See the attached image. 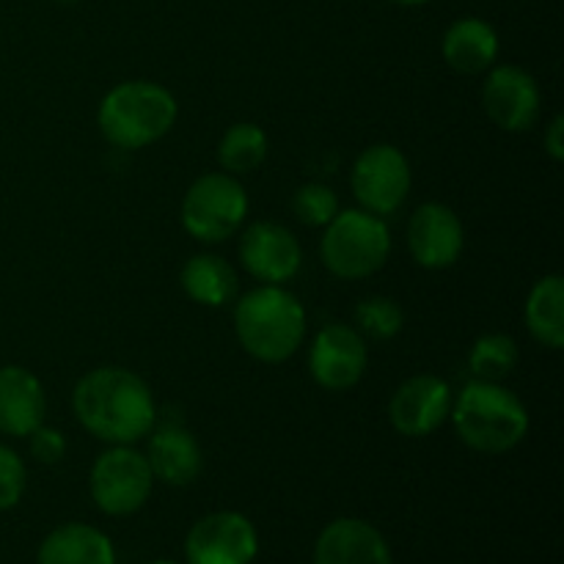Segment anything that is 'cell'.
<instances>
[{"mask_svg": "<svg viewBox=\"0 0 564 564\" xmlns=\"http://www.w3.org/2000/svg\"><path fill=\"white\" fill-rule=\"evenodd\" d=\"M31 452L42 463H58L66 452L64 435L50 427H36L31 433Z\"/></svg>", "mask_w": 564, "mask_h": 564, "instance_id": "obj_27", "label": "cell"}, {"mask_svg": "<svg viewBox=\"0 0 564 564\" xmlns=\"http://www.w3.org/2000/svg\"><path fill=\"white\" fill-rule=\"evenodd\" d=\"M482 102L494 124H499L501 130L521 132L538 121L540 88L529 72L518 66H499L485 83Z\"/></svg>", "mask_w": 564, "mask_h": 564, "instance_id": "obj_12", "label": "cell"}, {"mask_svg": "<svg viewBox=\"0 0 564 564\" xmlns=\"http://www.w3.org/2000/svg\"><path fill=\"white\" fill-rule=\"evenodd\" d=\"M182 286L187 295L204 306H224L235 297L237 275L226 259L220 257H196L182 268Z\"/></svg>", "mask_w": 564, "mask_h": 564, "instance_id": "obj_21", "label": "cell"}, {"mask_svg": "<svg viewBox=\"0 0 564 564\" xmlns=\"http://www.w3.org/2000/svg\"><path fill=\"white\" fill-rule=\"evenodd\" d=\"M564 119L562 116H556L554 121H551L549 132H545V149H549L551 158L556 160V163H562L564 160Z\"/></svg>", "mask_w": 564, "mask_h": 564, "instance_id": "obj_28", "label": "cell"}, {"mask_svg": "<svg viewBox=\"0 0 564 564\" xmlns=\"http://www.w3.org/2000/svg\"><path fill=\"white\" fill-rule=\"evenodd\" d=\"M158 564H169V562H158Z\"/></svg>", "mask_w": 564, "mask_h": 564, "instance_id": "obj_31", "label": "cell"}, {"mask_svg": "<svg viewBox=\"0 0 564 564\" xmlns=\"http://www.w3.org/2000/svg\"><path fill=\"white\" fill-rule=\"evenodd\" d=\"M240 259L248 273L268 284L290 281L301 268V246L295 235L279 224H253L240 240Z\"/></svg>", "mask_w": 564, "mask_h": 564, "instance_id": "obj_14", "label": "cell"}, {"mask_svg": "<svg viewBox=\"0 0 564 564\" xmlns=\"http://www.w3.org/2000/svg\"><path fill=\"white\" fill-rule=\"evenodd\" d=\"M97 119L113 147L143 149L174 127L176 99L158 83H121L102 99Z\"/></svg>", "mask_w": 564, "mask_h": 564, "instance_id": "obj_4", "label": "cell"}, {"mask_svg": "<svg viewBox=\"0 0 564 564\" xmlns=\"http://www.w3.org/2000/svg\"><path fill=\"white\" fill-rule=\"evenodd\" d=\"M308 369L323 389H350L361 380L364 369H367L364 336L347 325H328L314 339L312 352H308Z\"/></svg>", "mask_w": 564, "mask_h": 564, "instance_id": "obj_10", "label": "cell"}, {"mask_svg": "<svg viewBox=\"0 0 564 564\" xmlns=\"http://www.w3.org/2000/svg\"><path fill=\"white\" fill-rule=\"evenodd\" d=\"M36 564H116V551L99 529L66 523L44 538Z\"/></svg>", "mask_w": 564, "mask_h": 564, "instance_id": "obj_18", "label": "cell"}, {"mask_svg": "<svg viewBox=\"0 0 564 564\" xmlns=\"http://www.w3.org/2000/svg\"><path fill=\"white\" fill-rule=\"evenodd\" d=\"M152 482V468L141 452L113 446L102 452L91 468L94 505L108 516H130L147 505Z\"/></svg>", "mask_w": 564, "mask_h": 564, "instance_id": "obj_7", "label": "cell"}, {"mask_svg": "<svg viewBox=\"0 0 564 564\" xmlns=\"http://www.w3.org/2000/svg\"><path fill=\"white\" fill-rule=\"evenodd\" d=\"M55 3H64V6H69V3H75V0H55Z\"/></svg>", "mask_w": 564, "mask_h": 564, "instance_id": "obj_30", "label": "cell"}, {"mask_svg": "<svg viewBox=\"0 0 564 564\" xmlns=\"http://www.w3.org/2000/svg\"><path fill=\"white\" fill-rule=\"evenodd\" d=\"M257 549V529L240 512H213L202 518L185 543L191 564H251Z\"/></svg>", "mask_w": 564, "mask_h": 564, "instance_id": "obj_9", "label": "cell"}, {"mask_svg": "<svg viewBox=\"0 0 564 564\" xmlns=\"http://www.w3.org/2000/svg\"><path fill=\"white\" fill-rule=\"evenodd\" d=\"M22 494H25V466L9 446H0V512L17 507Z\"/></svg>", "mask_w": 564, "mask_h": 564, "instance_id": "obj_26", "label": "cell"}, {"mask_svg": "<svg viewBox=\"0 0 564 564\" xmlns=\"http://www.w3.org/2000/svg\"><path fill=\"white\" fill-rule=\"evenodd\" d=\"M408 248L422 268H449L463 251L460 218L444 204H422L408 226Z\"/></svg>", "mask_w": 564, "mask_h": 564, "instance_id": "obj_13", "label": "cell"}, {"mask_svg": "<svg viewBox=\"0 0 564 564\" xmlns=\"http://www.w3.org/2000/svg\"><path fill=\"white\" fill-rule=\"evenodd\" d=\"M248 213V196L231 174H204L182 202V224L196 240L224 242Z\"/></svg>", "mask_w": 564, "mask_h": 564, "instance_id": "obj_6", "label": "cell"}, {"mask_svg": "<svg viewBox=\"0 0 564 564\" xmlns=\"http://www.w3.org/2000/svg\"><path fill=\"white\" fill-rule=\"evenodd\" d=\"M147 463L152 477L165 485H191L202 471V449L187 430L169 424L149 441Z\"/></svg>", "mask_w": 564, "mask_h": 564, "instance_id": "obj_17", "label": "cell"}, {"mask_svg": "<svg viewBox=\"0 0 564 564\" xmlns=\"http://www.w3.org/2000/svg\"><path fill=\"white\" fill-rule=\"evenodd\" d=\"M44 411L47 402L36 375L22 367L0 369V433L25 438L42 427Z\"/></svg>", "mask_w": 564, "mask_h": 564, "instance_id": "obj_16", "label": "cell"}, {"mask_svg": "<svg viewBox=\"0 0 564 564\" xmlns=\"http://www.w3.org/2000/svg\"><path fill=\"white\" fill-rule=\"evenodd\" d=\"M499 55V36L494 28L477 17L457 20L444 36V58L452 69L463 75H477L488 69Z\"/></svg>", "mask_w": 564, "mask_h": 564, "instance_id": "obj_19", "label": "cell"}, {"mask_svg": "<svg viewBox=\"0 0 564 564\" xmlns=\"http://www.w3.org/2000/svg\"><path fill=\"white\" fill-rule=\"evenodd\" d=\"M268 158V138L257 124H235L224 135L218 149V160L231 176L251 174Z\"/></svg>", "mask_w": 564, "mask_h": 564, "instance_id": "obj_22", "label": "cell"}, {"mask_svg": "<svg viewBox=\"0 0 564 564\" xmlns=\"http://www.w3.org/2000/svg\"><path fill=\"white\" fill-rule=\"evenodd\" d=\"M391 3H397V6H422V3H427V0H391Z\"/></svg>", "mask_w": 564, "mask_h": 564, "instance_id": "obj_29", "label": "cell"}, {"mask_svg": "<svg viewBox=\"0 0 564 564\" xmlns=\"http://www.w3.org/2000/svg\"><path fill=\"white\" fill-rule=\"evenodd\" d=\"M457 435L482 455H501L516 449L529 430V413L523 402L505 386L474 380L455 402Z\"/></svg>", "mask_w": 564, "mask_h": 564, "instance_id": "obj_3", "label": "cell"}, {"mask_svg": "<svg viewBox=\"0 0 564 564\" xmlns=\"http://www.w3.org/2000/svg\"><path fill=\"white\" fill-rule=\"evenodd\" d=\"M452 411V391L435 375H416V378L405 380L391 397L389 416L391 424L400 430L402 435L411 438H422L430 435L435 427L444 424V419Z\"/></svg>", "mask_w": 564, "mask_h": 564, "instance_id": "obj_11", "label": "cell"}, {"mask_svg": "<svg viewBox=\"0 0 564 564\" xmlns=\"http://www.w3.org/2000/svg\"><path fill=\"white\" fill-rule=\"evenodd\" d=\"M411 191V165L394 147L367 149L352 169V193L372 215H391L402 207Z\"/></svg>", "mask_w": 564, "mask_h": 564, "instance_id": "obj_8", "label": "cell"}, {"mask_svg": "<svg viewBox=\"0 0 564 564\" xmlns=\"http://www.w3.org/2000/svg\"><path fill=\"white\" fill-rule=\"evenodd\" d=\"M314 564H391V551L372 523L341 518L319 534Z\"/></svg>", "mask_w": 564, "mask_h": 564, "instance_id": "obj_15", "label": "cell"}, {"mask_svg": "<svg viewBox=\"0 0 564 564\" xmlns=\"http://www.w3.org/2000/svg\"><path fill=\"white\" fill-rule=\"evenodd\" d=\"M518 364V347L510 336L505 334H488L482 339L474 341L471 358H468V367L477 375L479 380H488V383H499L501 378L516 369Z\"/></svg>", "mask_w": 564, "mask_h": 564, "instance_id": "obj_23", "label": "cell"}, {"mask_svg": "<svg viewBox=\"0 0 564 564\" xmlns=\"http://www.w3.org/2000/svg\"><path fill=\"white\" fill-rule=\"evenodd\" d=\"M391 251L383 220L367 209L336 213L323 237V262L339 279H367L378 273Z\"/></svg>", "mask_w": 564, "mask_h": 564, "instance_id": "obj_5", "label": "cell"}, {"mask_svg": "<svg viewBox=\"0 0 564 564\" xmlns=\"http://www.w3.org/2000/svg\"><path fill=\"white\" fill-rule=\"evenodd\" d=\"M235 330L253 358L268 364L286 361L306 334V312L295 295L270 284L237 303Z\"/></svg>", "mask_w": 564, "mask_h": 564, "instance_id": "obj_2", "label": "cell"}, {"mask_svg": "<svg viewBox=\"0 0 564 564\" xmlns=\"http://www.w3.org/2000/svg\"><path fill=\"white\" fill-rule=\"evenodd\" d=\"M402 308L389 297H369V301L358 303L356 323L372 339H391L400 334L402 328Z\"/></svg>", "mask_w": 564, "mask_h": 564, "instance_id": "obj_24", "label": "cell"}, {"mask_svg": "<svg viewBox=\"0 0 564 564\" xmlns=\"http://www.w3.org/2000/svg\"><path fill=\"white\" fill-rule=\"evenodd\" d=\"M75 416L94 438L127 446L154 427V400L138 375L119 367L88 372L75 386Z\"/></svg>", "mask_w": 564, "mask_h": 564, "instance_id": "obj_1", "label": "cell"}, {"mask_svg": "<svg viewBox=\"0 0 564 564\" xmlns=\"http://www.w3.org/2000/svg\"><path fill=\"white\" fill-rule=\"evenodd\" d=\"M292 207L306 226H328L339 213V198L325 185H303L295 193Z\"/></svg>", "mask_w": 564, "mask_h": 564, "instance_id": "obj_25", "label": "cell"}, {"mask_svg": "<svg viewBox=\"0 0 564 564\" xmlns=\"http://www.w3.org/2000/svg\"><path fill=\"white\" fill-rule=\"evenodd\" d=\"M527 325L540 345L564 347V281L562 275H545L534 284L527 301Z\"/></svg>", "mask_w": 564, "mask_h": 564, "instance_id": "obj_20", "label": "cell"}]
</instances>
